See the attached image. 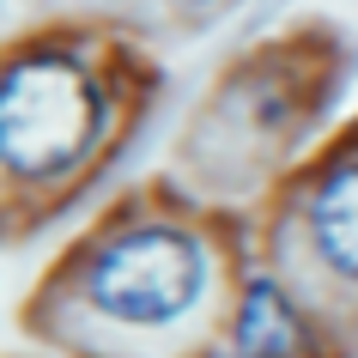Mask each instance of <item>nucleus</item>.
Wrapping results in <instances>:
<instances>
[{"label": "nucleus", "mask_w": 358, "mask_h": 358, "mask_svg": "<svg viewBox=\"0 0 358 358\" xmlns=\"http://www.w3.org/2000/svg\"><path fill=\"white\" fill-rule=\"evenodd\" d=\"M310 237L340 280H358V164L328 170L310 194Z\"/></svg>", "instance_id": "7ed1b4c3"}, {"label": "nucleus", "mask_w": 358, "mask_h": 358, "mask_svg": "<svg viewBox=\"0 0 358 358\" xmlns=\"http://www.w3.org/2000/svg\"><path fill=\"white\" fill-rule=\"evenodd\" d=\"M201 285H207V255L189 231L134 225L97 249L92 273H85V298L115 322L158 328V322L189 316Z\"/></svg>", "instance_id": "f03ea898"}, {"label": "nucleus", "mask_w": 358, "mask_h": 358, "mask_svg": "<svg viewBox=\"0 0 358 358\" xmlns=\"http://www.w3.org/2000/svg\"><path fill=\"white\" fill-rule=\"evenodd\" d=\"M303 322L273 280H249L243 310H237V358H298Z\"/></svg>", "instance_id": "20e7f679"}, {"label": "nucleus", "mask_w": 358, "mask_h": 358, "mask_svg": "<svg viewBox=\"0 0 358 358\" xmlns=\"http://www.w3.org/2000/svg\"><path fill=\"white\" fill-rule=\"evenodd\" d=\"M97 134V92L73 61H24L0 79V164L19 176H61Z\"/></svg>", "instance_id": "f257e3e1"}, {"label": "nucleus", "mask_w": 358, "mask_h": 358, "mask_svg": "<svg viewBox=\"0 0 358 358\" xmlns=\"http://www.w3.org/2000/svg\"><path fill=\"white\" fill-rule=\"evenodd\" d=\"M194 6H201V0H194Z\"/></svg>", "instance_id": "39448f33"}]
</instances>
